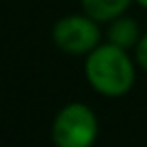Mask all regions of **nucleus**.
<instances>
[{
  "label": "nucleus",
  "instance_id": "nucleus-1",
  "mask_svg": "<svg viewBox=\"0 0 147 147\" xmlns=\"http://www.w3.org/2000/svg\"><path fill=\"white\" fill-rule=\"evenodd\" d=\"M85 77L93 91L103 97H123L135 85V63L129 51L105 42L85 59Z\"/></svg>",
  "mask_w": 147,
  "mask_h": 147
},
{
  "label": "nucleus",
  "instance_id": "nucleus-2",
  "mask_svg": "<svg viewBox=\"0 0 147 147\" xmlns=\"http://www.w3.org/2000/svg\"><path fill=\"white\" fill-rule=\"evenodd\" d=\"M99 135L95 111L85 103L65 105L53 121L51 137L55 147H93Z\"/></svg>",
  "mask_w": 147,
  "mask_h": 147
},
{
  "label": "nucleus",
  "instance_id": "nucleus-3",
  "mask_svg": "<svg viewBox=\"0 0 147 147\" xmlns=\"http://www.w3.org/2000/svg\"><path fill=\"white\" fill-rule=\"evenodd\" d=\"M53 42L59 51L73 57H87L101 45V28L95 18L85 14H69L55 22Z\"/></svg>",
  "mask_w": 147,
  "mask_h": 147
},
{
  "label": "nucleus",
  "instance_id": "nucleus-4",
  "mask_svg": "<svg viewBox=\"0 0 147 147\" xmlns=\"http://www.w3.org/2000/svg\"><path fill=\"white\" fill-rule=\"evenodd\" d=\"M141 38V28L137 24L135 18L131 16H117L115 20L109 22V28H107V42H113L125 51L129 49H135L137 42Z\"/></svg>",
  "mask_w": 147,
  "mask_h": 147
},
{
  "label": "nucleus",
  "instance_id": "nucleus-5",
  "mask_svg": "<svg viewBox=\"0 0 147 147\" xmlns=\"http://www.w3.org/2000/svg\"><path fill=\"white\" fill-rule=\"evenodd\" d=\"M135 0H81L83 10L97 22H111L117 16L125 14L129 4Z\"/></svg>",
  "mask_w": 147,
  "mask_h": 147
},
{
  "label": "nucleus",
  "instance_id": "nucleus-6",
  "mask_svg": "<svg viewBox=\"0 0 147 147\" xmlns=\"http://www.w3.org/2000/svg\"><path fill=\"white\" fill-rule=\"evenodd\" d=\"M135 63L143 71H147V32L141 34V38H139V42L135 47Z\"/></svg>",
  "mask_w": 147,
  "mask_h": 147
},
{
  "label": "nucleus",
  "instance_id": "nucleus-7",
  "mask_svg": "<svg viewBox=\"0 0 147 147\" xmlns=\"http://www.w3.org/2000/svg\"><path fill=\"white\" fill-rule=\"evenodd\" d=\"M135 2H137L141 8H145V10H147V0H135Z\"/></svg>",
  "mask_w": 147,
  "mask_h": 147
}]
</instances>
